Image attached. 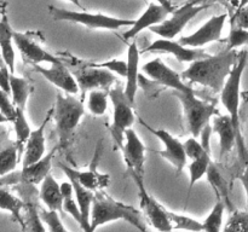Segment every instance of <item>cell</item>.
<instances>
[{"label":"cell","mask_w":248,"mask_h":232,"mask_svg":"<svg viewBox=\"0 0 248 232\" xmlns=\"http://www.w3.org/2000/svg\"><path fill=\"white\" fill-rule=\"evenodd\" d=\"M239 55L240 52L235 48H225L216 56L194 60L188 69L182 72V77L215 92H222L228 76L239 59Z\"/></svg>","instance_id":"1"},{"label":"cell","mask_w":248,"mask_h":232,"mask_svg":"<svg viewBox=\"0 0 248 232\" xmlns=\"http://www.w3.org/2000/svg\"><path fill=\"white\" fill-rule=\"evenodd\" d=\"M115 220H126L140 231L147 230L140 210L136 209L132 205L114 200L104 191H94L91 209V231H94L97 227L107 222L115 221Z\"/></svg>","instance_id":"2"},{"label":"cell","mask_w":248,"mask_h":232,"mask_svg":"<svg viewBox=\"0 0 248 232\" xmlns=\"http://www.w3.org/2000/svg\"><path fill=\"white\" fill-rule=\"evenodd\" d=\"M248 52L244 50L240 52L239 59L236 64L232 68V72L228 76L227 82L224 85V88L220 92V101L224 105L225 110L232 117L234 122L235 128L237 132V149H239L240 157H244L246 155V146H245L244 135L241 132V126H240V94H241V79L242 74L245 72V68L247 65Z\"/></svg>","instance_id":"3"},{"label":"cell","mask_w":248,"mask_h":232,"mask_svg":"<svg viewBox=\"0 0 248 232\" xmlns=\"http://www.w3.org/2000/svg\"><path fill=\"white\" fill-rule=\"evenodd\" d=\"M84 115L85 108L81 99H78L75 94H63L61 91L57 92L56 105L53 108V118L61 147L68 146L75 128Z\"/></svg>","instance_id":"4"},{"label":"cell","mask_w":248,"mask_h":232,"mask_svg":"<svg viewBox=\"0 0 248 232\" xmlns=\"http://www.w3.org/2000/svg\"><path fill=\"white\" fill-rule=\"evenodd\" d=\"M174 96L179 99L182 106H183L188 130L193 137H200L202 128L207 123H210L212 116L218 114L216 104L208 103V102L198 98L195 92L174 91Z\"/></svg>","instance_id":"5"},{"label":"cell","mask_w":248,"mask_h":232,"mask_svg":"<svg viewBox=\"0 0 248 232\" xmlns=\"http://www.w3.org/2000/svg\"><path fill=\"white\" fill-rule=\"evenodd\" d=\"M48 14L53 21H67L72 23H79L87 27L89 29H114L123 27H132L135 21L131 19H120L116 17L107 16L103 14H89L85 11H69V10L58 9V7L48 6Z\"/></svg>","instance_id":"6"},{"label":"cell","mask_w":248,"mask_h":232,"mask_svg":"<svg viewBox=\"0 0 248 232\" xmlns=\"http://www.w3.org/2000/svg\"><path fill=\"white\" fill-rule=\"evenodd\" d=\"M109 97L114 106L113 123L110 130L111 137L116 143L119 149H121L125 142V132L127 128L132 127L135 123V114H133V104L125 93V87L121 85L111 87L109 89Z\"/></svg>","instance_id":"7"},{"label":"cell","mask_w":248,"mask_h":232,"mask_svg":"<svg viewBox=\"0 0 248 232\" xmlns=\"http://www.w3.org/2000/svg\"><path fill=\"white\" fill-rule=\"evenodd\" d=\"M130 175L135 180V183L138 186V197H140V205L142 212L144 213L145 218L150 222L153 227L160 231H171L173 230L171 221H170L167 209L162 207L153 196L148 193L145 188L144 183H143V176L140 175L137 172L132 169H127Z\"/></svg>","instance_id":"8"},{"label":"cell","mask_w":248,"mask_h":232,"mask_svg":"<svg viewBox=\"0 0 248 232\" xmlns=\"http://www.w3.org/2000/svg\"><path fill=\"white\" fill-rule=\"evenodd\" d=\"M72 72L77 79L80 89H81V101H84L87 91L106 89L109 92L113 84L116 82V76L113 72L106 69V68L96 67L94 64L78 68L77 70H73Z\"/></svg>","instance_id":"9"},{"label":"cell","mask_w":248,"mask_h":232,"mask_svg":"<svg viewBox=\"0 0 248 232\" xmlns=\"http://www.w3.org/2000/svg\"><path fill=\"white\" fill-rule=\"evenodd\" d=\"M205 9H207V6H200V5L195 6V5L186 2L183 6L174 10L170 18H166L164 22L156 24V26H153L149 29L161 38L173 39L186 28L190 19H193L199 12Z\"/></svg>","instance_id":"10"},{"label":"cell","mask_w":248,"mask_h":232,"mask_svg":"<svg viewBox=\"0 0 248 232\" xmlns=\"http://www.w3.org/2000/svg\"><path fill=\"white\" fill-rule=\"evenodd\" d=\"M142 70L145 75H148L157 85H161L167 88H172L173 91L195 92L194 88L184 84V81L182 80V75L167 67L162 62L161 58H155V59L145 63L142 67Z\"/></svg>","instance_id":"11"},{"label":"cell","mask_w":248,"mask_h":232,"mask_svg":"<svg viewBox=\"0 0 248 232\" xmlns=\"http://www.w3.org/2000/svg\"><path fill=\"white\" fill-rule=\"evenodd\" d=\"M144 125V127L148 130L153 133L155 137L159 138L161 140V143L164 144L165 149L161 151H157V154L162 157V159H166L167 161L171 162L173 164L174 169L177 172V175H181L182 172H183L184 167L186 166V152L184 150V144H182L177 138H174L173 135L170 134L167 130H155V128L150 127L147 123L142 122Z\"/></svg>","instance_id":"12"},{"label":"cell","mask_w":248,"mask_h":232,"mask_svg":"<svg viewBox=\"0 0 248 232\" xmlns=\"http://www.w3.org/2000/svg\"><path fill=\"white\" fill-rule=\"evenodd\" d=\"M142 52H161L174 56L178 62L191 63L194 60L210 57L207 52L201 48H188V46L182 45L179 41H172L171 39H157L154 43L145 47Z\"/></svg>","instance_id":"13"},{"label":"cell","mask_w":248,"mask_h":232,"mask_svg":"<svg viewBox=\"0 0 248 232\" xmlns=\"http://www.w3.org/2000/svg\"><path fill=\"white\" fill-rule=\"evenodd\" d=\"M227 18V14L211 17L201 28H199L190 35L182 36L178 41L182 45L188 46V47H201L212 41H219Z\"/></svg>","instance_id":"14"},{"label":"cell","mask_w":248,"mask_h":232,"mask_svg":"<svg viewBox=\"0 0 248 232\" xmlns=\"http://www.w3.org/2000/svg\"><path fill=\"white\" fill-rule=\"evenodd\" d=\"M29 64L31 65L34 72L43 75L47 81L55 85L57 88L64 91L65 93L78 94L80 92V87L78 85L77 79L62 62L53 63V64H51V68H44L39 63H29Z\"/></svg>","instance_id":"15"},{"label":"cell","mask_w":248,"mask_h":232,"mask_svg":"<svg viewBox=\"0 0 248 232\" xmlns=\"http://www.w3.org/2000/svg\"><path fill=\"white\" fill-rule=\"evenodd\" d=\"M14 43L16 47L18 48L23 59L27 60L28 63L45 62L53 64V63L62 62L58 57L44 50L31 34H23L18 33V31H14Z\"/></svg>","instance_id":"16"},{"label":"cell","mask_w":248,"mask_h":232,"mask_svg":"<svg viewBox=\"0 0 248 232\" xmlns=\"http://www.w3.org/2000/svg\"><path fill=\"white\" fill-rule=\"evenodd\" d=\"M60 168L64 172L65 175L68 176L70 181L73 183V186H74V196L77 198V202L79 204L80 210H81L82 214V224L81 229L84 231H89L91 232V209H92V202H93L94 198V191L90 190L89 188H86L85 185H82L80 183L79 179L77 178L74 173V169L72 167L67 166L64 163H60L58 164Z\"/></svg>","instance_id":"17"},{"label":"cell","mask_w":248,"mask_h":232,"mask_svg":"<svg viewBox=\"0 0 248 232\" xmlns=\"http://www.w3.org/2000/svg\"><path fill=\"white\" fill-rule=\"evenodd\" d=\"M120 150L123 151L127 169H132L142 176L144 175L145 146L132 128L126 130L125 142Z\"/></svg>","instance_id":"18"},{"label":"cell","mask_w":248,"mask_h":232,"mask_svg":"<svg viewBox=\"0 0 248 232\" xmlns=\"http://www.w3.org/2000/svg\"><path fill=\"white\" fill-rule=\"evenodd\" d=\"M51 116H53V108L50 109L45 120L39 126V128L31 130V135L26 143V146H24L23 160H22L23 167L31 166L45 156V128L50 121Z\"/></svg>","instance_id":"19"},{"label":"cell","mask_w":248,"mask_h":232,"mask_svg":"<svg viewBox=\"0 0 248 232\" xmlns=\"http://www.w3.org/2000/svg\"><path fill=\"white\" fill-rule=\"evenodd\" d=\"M170 14H172V11L165 7L164 5L150 2L144 14L137 21H135V24L131 27V29H128L124 34V40H132L143 29L152 28L153 26H156V24L164 22Z\"/></svg>","instance_id":"20"},{"label":"cell","mask_w":248,"mask_h":232,"mask_svg":"<svg viewBox=\"0 0 248 232\" xmlns=\"http://www.w3.org/2000/svg\"><path fill=\"white\" fill-rule=\"evenodd\" d=\"M213 132L219 137V156H227L237 144V132L230 115H219L213 117Z\"/></svg>","instance_id":"21"},{"label":"cell","mask_w":248,"mask_h":232,"mask_svg":"<svg viewBox=\"0 0 248 232\" xmlns=\"http://www.w3.org/2000/svg\"><path fill=\"white\" fill-rule=\"evenodd\" d=\"M140 53L136 41L128 45L125 93L133 105H136V93H137L138 85H140Z\"/></svg>","instance_id":"22"},{"label":"cell","mask_w":248,"mask_h":232,"mask_svg":"<svg viewBox=\"0 0 248 232\" xmlns=\"http://www.w3.org/2000/svg\"><path fill=\"white\" fill-rule=\"evenodd\" d=\"M39 197L48 209L58 210L62 217L65 214L64 209H63L64 197H63L62 190H61V184H58L50 173L46 175V178L41 183Z\"/></svg>","instance_id":"23"},{"label":"cell","mask_w":248,"mask_h":232,"mask_svg":"<svg viewBox=\"0 0 248 232\" xmlns=\"http://www.w3.org/2000/svg\"><path fill=\"white\" fill-rule=\"evenodd\" d=\"M101 147H102L101 142H99L98 146L96 147V152H94L93 160H92L91 164H90V168L87 169V171L80 172L73 168L74 169L75 175H77V178L79 179L80 183L92 191L102 190V188L109 185V175H107V174H101L97 172V163H98L99 156H101V155H99Z\"/></svg>","instance_id":"24"},{"label":"cell","mask_w":248,"mask_h":232,"mask_svg":"<svg viewBox=\"0 0 248 232\" xmlns=\"http://www.w3.org/2000/svg\"><path fill=\"white\" fill-rule=\"evenodd\" d=\"M57 149L58 146L53 147L47 155H45L43 159L39 160L35 163L31 164L28 167H22V180L24 183L29 184V185H36L39 183H43L46 175L50 173L52 159L55 156V152Z\"/></svg>","instance_id":"25"},{"label":"cell","mask_w":248,"mask_h":232,"mask_svg":"<svg viewBox=\"0 0 248 232\" xmlns=\"http://www.w3.org/2000/svg\"><path fill=\"white\" fill-rule=\"evenodd\" d=\"M12 40H14V30L10 26L5 11L2 10L1 22H0V47H1L2 60L6 63L11 74H15V56L14 46H12Z\"/></svg>","instance_id":"26"},{"label":"cell","mask_w":248,"mask_h":232,"mask_svg":"<svg viewBox=\"0 0 248 232\" xmlns=\"http://www.w3.org/2000/svg\"><path fill=\"white\" fill-rule=\"evenodd\" d=\"M31 91H33V88L29 85L28 80L11 74V96L12 102L16 105V108L26 110L27 101H28Z\"/></svg>","instance_id":"27"},{"label":"cell","mask_w":248,"mask_h":232,"mask_svg":"<svg viewBox=\"0 0 248 232\" xmlns=\"http://www.w3.org/2000/svg\"><path fill=\"white\" fill-rule=\"evenodd\" d=\"M18 155L21 156V150L16 142L10 143L6 146L1 147L0 152V175H6L14 171L18 162Z\"/></svg>","instance_id":"28"},{"label":"cell","mask_w":248,"mask_h":232,"mask_svg":"<svg viewBox=\"0 0 248 232\" xmlns=\"http://www.w3.org/2000/svg\"><path fill=\"white\" fill-rule=\"evenodd\" d=\"M206 175H207V180L212 185L213 190L217 193V197L223 198L225 203H229V188H228V183L223 178L220 172L218 171L217 166L213 162H211Z\"/></svg>","instance_id":"29"},{"label":"cell","mask_w":248,"mask_h":232,"mask_svg":"<svg viewBox=\"0 0 248 232\" xmlns=\"http://www.w3.org/2000/svg\"><path fill=\"white\" fill-rule=\"evenodd\" d=\"M211 162V155H205L202 157H199V159L193 160L191 163L189 164V175H190V180H189V191H188V198L190 196L191 188L193 186L202 178L203 175L207 174L208 167H210Z\"/></svg>","instance_id":"30"},{"label":"cell","mask_w":248,"mask_h":232,"mask_svg":"<svg viewBox=\"0 0 248 232\" xmlns=\"http://www.w3.org/2000/svg\"><path fill=\"white\" fill-rule=\"evenodd\" d=\"M108 96L109 92L106 89H92L89 92L87 108L92 115L101 116L106 113L108 108V101H107Z\"/></svg>","instance_id":"31"},{"label":"cell","mask_w":248,"mask_h":232,"mask_svg":"<svg viewBox=\"0 0 248 232\" xmlns=\"http://www.w3.org/2000/svg\"><path fill=\"white\" fill-rule=\"evenodd\" d=\"M0 193H1V197H0V208L2 210H9L19 222L23 224V220H22L21 215H19V210L26 205L23 201L12 195L10 191L6 190V188L4 185H1Z\"/></svg>","instance_id":"32"},{"label":"cell","mask_w":248,"mask_h":232,"mask_svg":"<svg viewBox=\"0 0 248 232\" xmlns=\"http://www.w3.org/2000/svg\"><path fill=\"white\" fill-rule=\"evenodd\" d=\"M15 125V132H16V143L18 144L19 150L22 151L24 150V146H26V143L28 140L29 135H31V126H29L28 121H27L26 115H24V110L23 109L17 108V115L16 118L14 121Z\"/></svg>","instance_id":"33"},{"label":"cell","mask_w":248,"mask_h":232,"mask_svg":"<svg viewBox=\"0 0 248 232\" xmlns=\"http://www.w3.org/2000/svg\"><path fill=\"white\" fill-rule=\"evenodd\" d=\"M225 209V202L223 198L218 197L217 203L213 207L212 212L210 213L205 221L202 222L203 231L207 232H218L222 230L223 224V213Z\"/></svg>","instance_id":"34"},{"label":"cell","mask_w":248,"mask_h":232,"mask_svg":"<svg viewBox=\"0 0 248 232\" xmlns=\"http://www.w3.org/2000/svg\"><path fill=\"white\" fill-rule=\"evenodd\" d=\"M167 214H169L170 221H171L173 229L189 230V231H203L202 222L198 221V220L193 219V218L176 214V213L169 212V210H167Z\"/></svg>","instance_id":"35"},{"label":"cell","mask_w":248,"mask_h":232,"mask_svg":"<svg viewBox=\"0 0 248 232\" xmlns=\"http://www.w3.org/2000/svg\"><path fill=\"white\" fill-rule=\"evenodd\" d=\"M39 215H40L41 220L45 222L46 225L48 226V230L51 232H64L67 231V229L64 227L63 222L61 221V218H60V212L55 209H43L40 208L39 209Z\"/></svg>","instance_id":"36"},{"label":"cell","mask_w":248,"mask_h":232,"mask_svg":"<svg viewBox=\"0 0 248 232\" xmlns=\"http://www.w3.org/2000/svg\"><path fill=\"white\" fill-rule=\"evenodd\" d=\"M227 41V48H229V50H234V48L248 45V29L240 28L235 24H232V29H230Z\"/></svg>","instance_id":"37"},{"label":"cell","mask_w":248,"mask_h":232,"mask_svg":"<svg viewBox=\"0 0 248 232\" xmlns=\"http://www.w3.org/2000/svg\"><path fill=\"white\" fill-rule=\"evenodd\" d=\"M232 213L224 231H248V212L235 210Z\"/></svg>","instance_id":"38"},{"label":"cell","mask_w":248,"mask_h":232,"mask_svg":"<svg viewBox=\"0 0 248 232\" xmlns=\"http://www.w3.org/2000/svg\"><path fill=\"white\" fill-rule=\"evenodd\" d=\"M10 94H7L6 92L0 91V97H1V106H0V110H1V121H11L14 122L15 118L17 115V108L14 104V102H10L9 99Z\"/></svg>","instance_id":"39"},{"label":"cell","mask_w":248,"mask_h":232,"mask_svg":"<svg viewBox=\"0 0 248 232\" xmlns=\"http://www.w3.org/2000/svg\"><path fill=\"white\" fill-rule=\"evenodd\" d=\"M184 150H186L188 159L191 160H196L199 157L205 156V155H211L206 151L205 147L201 144V142L196 140L195 137L189 138V139L186 140V143H184Z\"/></svg>","instance_id":"40"},{"label":"cell","mask_w":248,"mask_h":232,"mask_svg":"<svg viewBox=\"0 0 248 232\" xmlns=\"http://www.w3.org/2000/svg\"><path fill=\"white\" fill-rule=\"evenodd\" d=\"M94 65L96 67L106 68V69L110 70L114 74L119 75L121 77H126V75H127V60L125 62V60L120 59H110L103 63H97Z\"/></svg>","instance_id":"41"},{"label":"cell","mask_w":248,"mask_h":232,"mask_svg":"<svg viewBox=\"0 0 248 232\" xmlns=\"http://www.w3.org/2000/svg\"><path fill=\"white\" fill-rule=\"evenodd\" d=\"M230 24H235L240 28L248 29V4L242 7H237L234 16L230 19Z\"/></svg>","instance_id":"42"},{"label":"cell","mask_w":248,"mask_h":232,"mask_svg":"<svg viewBox=\"0 0 248 232\" xmlns=\"http://www.w3.org/2000/svg\"><path fill=\"white\" fill-rule=\"evenodd\" d=\"M0 86H1V91L6 92L7 94L11 93V72L4 60L0 69Z\"/></svg>","instance_id":"43"},{"label":"cell","mask_w":248,"mask_h":232,"mask_svg":"<svg viewBox=\"0 0 248 232\" xmlns=\"http://www.w3.org/2000/svg\"><path fill=\"white\" fill-rule=\"evenodd\" d=\"M212 132H213V126H211L210 123H207V125L202 128V130H201L200 133L201 144H202V146L205 147V150L208 152V154H211L210 140H211V135H212Z\"/></svg>","instance_id":"44"},{"label":"cell","mask_w":248,"mask_h":232,"mask_svg":"<svg viewBox=\"0 0 248 232\" xmlns=\"http://www.w3.org/2000/svg\"><path fill=\"white\" fill-rule=\"evenodd\" d=\"M219 1H223V0H188V4H191V5H195V6H198V5H200V6H210V5L215 4V2H219Z\"/></svg>","instance_id":"45"},{"label":"cell","mask_w":248,"mask_h":232,"mask_svg":"<svg viewBox=\"0 0 248 232\" xmlns=\"http://www.w3.org/2000/svg\"><path fill=\"white\" fill-rule=\"evenodd\" d=\"M240 180H241L242 185H244L245 188V191H246V197H247V203H248V164L246 168H245L244 173L240 175Z\"/></svg>","instance_id":"46"},{"label":"cell","mask_w":248,"mask_h":232,"mask_svg":"<svg viewBox=\"0 0 248 232\" xmlns=\"http://www.w3.org/2000/svg\"><path fill=\"white\" fill-rule=\"evenodd\" d=\"M156 1L159 2V4L164 5V6H165V7H167V9H169V10H171L172 12L174 11L173 4H172V2H171V0H156Z\"/></svg>","instance_id":"47"},{"label":"cell","mask_w":248,"mask_h":232,"mask_svg":"<svg viewBox=\"0 0 248 232\" xmlns=\"http://www.w3.org/2000/svg\"><path fill=\"white\" fill-rule=\"evenodd\" d=\"M69 1L73 2V4H74V5H77V6L80 7V9H81V10H84V6H82V5L80 4L79 0H69Z\"/></svg>","instance_id":"48"},{"label":"cell","mask_w":248,"mask_h":232,"mask_svg":"<svg viewBox=\"0 0 248 232\" xmlns=\"http://www.w3.org/2000/svg\"><path fill=\"white\" fill-rule=\"evenodd\" d=\"M247 4H248V0H240L237 7H242V6H245V5H247Z\"/></svg>","instance_id":"49"},{"label":"cell","mask_w":248,"mask_h":232,"mask_svg":"<svg viewBox=\"0 0 248 232\" xmlns=\"http://www.w3.org/2000/svg\"><path fill=\"white\" fill-rule=\"evenodd\" d=\"M144 1H145V0H144Z\"/></svg>","instance_id":"50"}]
</instances>
